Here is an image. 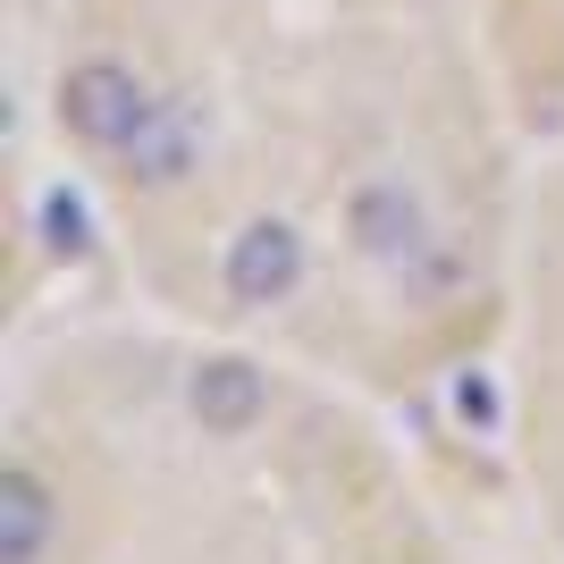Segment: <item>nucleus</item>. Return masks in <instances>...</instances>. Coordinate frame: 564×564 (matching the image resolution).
I'll use <instances>...</instances> for the list:
<instances>
[{
  "label": "nucleus",
  "instance_id": "obj_1",
  "mask_svg": "<svg viewBox=\"0 0 564 564\" xmlns=\"http://www.w3.org/2000/svg\"><path fill=\"white\" fill-rule=\"evenodd\" d=\"M59 118H68L85 143H127L152 118V101H143V85L118 59H85V68L59 85Z\"/></svg>",
  "mask_w": 564,
  "mask_h": 564
},
{
  "label": "nucleus",
  "instance_id": "obj_2",
  "mask_svg": "<svg viewBox=\"0 0 564 564\" xmlns=\"http://www.w3.org/2000/svg\"><path fill=\"white\" fill-rule=\"evenodd\" d=\"M295 279H304V245H295V228L261 219V228L236 236V253H228V295H236V304H279Z\"/></svg>",
  "mask_w": 564,
  "mask_h": 564
},
{
  "label": "nucleus",
  "instance_id": "obj_3",
  "mask_svg": "<svg viewBox=\"0 0 564 564\" xmlns=\"http://www.w3.org/2000/svg\"><path fill=\"white\" fill-rule=\"evenodd\" d=\"M127 161H135L143 186L186 177V169H194V110H186V101H152V118L127 135Z\"/></svg>",
  "mask_w": 564,
  "mask_h": 564
},
{
  "label": "nucleus",
  "instance_id": "obj_4",
  "mask_svg": "<svg viewBox=\"0 0 564 564\" xmlns=\"http://www.w3.org/2000/svg\"><path fill=\"white\" fill-rule=\"evenodd\" d=\"M194 413H203V430H219V438H236V430H253L261 413V371L253 362H203L194 371Z\"/></svg>",
  "mask_w": 564,
  "mask_h": 564
},
{
  "label": "nucleus",
  "instance_id": "obj_5",
  "mask_svg": "<svg viewBox=\"0 0 564 564\" xmlns=\"http://www.w3.org/2000/svg\"><path fill=\"white\" fill-rule=\"evenodd\" d=\"M51 531V497L34 471H0V564H34Z\"/></svg>",
  "mask_w": 564,
  "mask_h": 564
},
{
  "label": "nucleus",
  "instance_id": "obj_6",
  "mask_svg": "<svg viewBox=\"0 0 564 564\" xmlns=\"http://www.w3.org/2000/svg\"><path fill=\"white\" fill-rule=\"evenodd\" d=\"M354 236H362L371 253H413V236H422V212H413L397 186H371L362 203H354Z\"/></svg>",
  "mask_w": 564,
  "mask_h": 564
},
{
  "label": "nucleus",
  "instance_id": "obj_7",
  "mask_svg": "<svg viewBox=\"0 0 564 564\" xmlns=\"http://www.w3.org/2000/svg\"><path fill=\"white\" fill-rule=\"evenodd\" d=\"M43 236H51V253H85V245H94L85 203H76V194H51V203H43Z\"/></svg>",
  "mask_w": 564,
  "mask_h": 564
},
{
  "label": "nucleus",
  "instance_id": "obj_8",
  "mask_svg": "<svg viewBox=\"0 0 564 564\" xmlns=\"http://www.w3.org/2000/svg\"><path fill=\"white\" fill-rule=\"evenodd\" d=\"M455 397H464V413H480V422H489V413H497V397H489V388H480V379H464Z\"/></svg>",
  "mask_w": 564,
  "mask_h": 564
}]
</instances>
